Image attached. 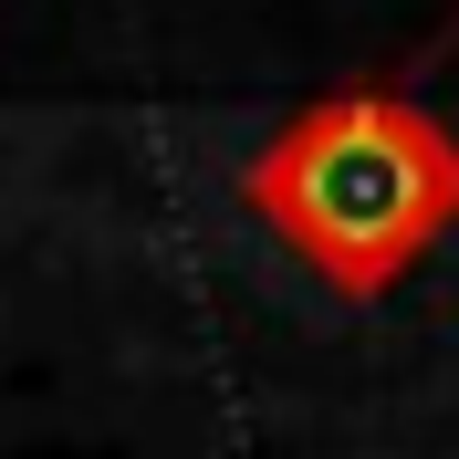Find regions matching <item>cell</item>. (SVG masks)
I'll return each mask as SVG.
<instances>
[{"label":"cell","mask_w":459,"mask_h":459,"mask_svg":"<svg viewBox=\"0 0 459 459\" xmlns=\"http://www.w3.org/2000/svg\"><path fill=\"white\" fill-rule=\"evenodd\" d=\"M240 209L314 282L376 303L459 230V157L429 126V105L397 74H376V84H334L314 105H292L251 146Z\"/></svg>","instance_id":"6da1fadb"},{"label":"cell","mask_w":459,"mask_h":459,"mask_svg":"<svg viewBox=\"0 0 459 459\" xmlns=\"http://www.w3.org/2000/svg\"><path fill=\"white\" fill-rule=\"evenodd\" d=\"M397 84L418 94V105H429V126L449 136V157H459V11H449V22H438L429 42H418V53L397 63Z\"/></svg>","instance_id":"7a4b0ae2"}]
</instances>
